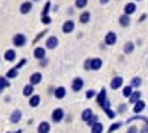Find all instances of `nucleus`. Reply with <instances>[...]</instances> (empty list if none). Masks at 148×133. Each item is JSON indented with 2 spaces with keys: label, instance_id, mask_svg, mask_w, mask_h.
<instances>
[{
  "label": "nucleus",
  "instance_id": "18",
  "mask_svg": "<svg viewBox=\"0 0 148 133\" xmlns=\"http://www.w3.org/2000/svg\"><path fill=\"white\" fill-rule=\"evenodd\" d=\"M49 132H51V123L42 121L39 126H37V133H49Z\"/></svg>",
  "mask_w": 148,
  "mask_h": 133
},
{
  "label": "nucleus",
  "instance_id": "4",
  "mask_svg": "<svg viewBox=\"0 0 148 133\" xmlns=\"http://www.w3.org/2000/svg\"><path fill=\"white\" fill-rule=\"evenodd\" d=\"M59 40L56 35H51V37H47L45 40V46H46V49H56V46H58Z\"/></svg>",
  "mask_w": 148,
  "mask_h": 133
},
{
  "label": "nucleus",
  "instance_id": "19",
  "mask_svg": "<svg viewBox=\"0 0 148 133\" xmlns=\"http://www.w3.org/2000/svg\"><path fill=\"white\" fill-rule=\"evenodd\" d=\"M16 59V52L14 50V49H8L6 52H5V61H8V62H14Z\"/></svg>",
  "mask_w": 148,
  "mask_h": 133
},
{
  "label": "nucleus",
  "instance_id": "31",
  "mask_svg": "<svg viewBox=\"0 0 148 133\" xmlns=\"http://www.w3.org/2000/svg\"><path fill=\"white\" fill-rule=\"evenodd\" d=\"M88 3H89V0H76V2H74V6H76L77 9H83V8L88 6Z\"/></svg>",
  "mask_w": 148,
  "mask_h": 133
},
{
  "label": "nucleus",
  "instance_id": "1",
  "mask_svg": "<svg viewBox=\"0 0 148 133\" xmlns=\"http://www.w3.org/2000/svg\"><path fill=\"white\" fill-rule=\"evenodd\" d=\"M65 118V111L62 110V108H55V110L52 111V121L59 124L62 123V120Z\"/></svg>",
  "mask_w": 148,
  "mask_h": 133
},
{
  "label": "nucleus",
  "instance_id": "36",
  "mask_svg": "<svg viewBox=\"0 0 148 133\" xmlns=\"http://www.w3.org/2000/svg\"><path fill=\"white\" fill-rule=\"evenodd\" d=\"M126 110H127V105H126V104H120V105H119L117 113H119V114H125V113H126Z\"/></svg>",
  "mask_w": 148,
  "mask_h": 133
},
{
  "label": "nucleus",
  "instance_id": "38",
  "mask_svg": "<svg viewBox=\"0 0 148 133\" xmlns=\"http://www.w3.org/2000/svg\"><path fill=\"white\" fill-rule=\"evenodd\" d=\"M96 121H98V115H93V117H92V118L89 120V121H86V124H88L89 127H92V126H93V124H95Z\"/></svg>",
  "mask_w": 148,
  "mask_h": 133
},
{
  "label": "nucleus",
  "instance_id": "35",
  "mask_svg": "<svg viewBox=\"0 0 148 133\" xmlns=\"http://www.w3.org/2000/svg\"><path fill=\"white\" fill-rule=\"evenodd\" d=\"M135 120H139V121H147L148 118H147V117H144V115H139V114H138V115H135V117L129 118V120H127L126 123H132V121H135Z\"/></svg>",
  "mask_w": 148,
  "mask_h": 133
},
{
  "label": "nucleus",
  "instance_id": "8",
  "mask_svg": "<svg viewBox=\"0 0 148 133\" xmlns=\"http://www.w3.org/2000/svg\"><path fill=\"white\" fill-rule=\"evenodd\" d=\"M21 118H22V111L21 110H15V111H12L9 120H10V123L12 124H18L21 121Z\"/></svg>",
  "mask_w": 148,
  "mask_h": 133
},
{
  "label": "nucleus",
  "instance_id": "29",
  "mask_svg": "<svg viewBox=\"0 0 148 133\" xmlns=\"http://www.w3.org/2000/svg\"><path fill=\"white\" fill-rule=\"evenodd\" d=\"M19 74H18V70L16 68H12V70H9L8 72H6V77L9 78V80H12V78H16Z\"/></svg>",
  "mask_w": 148,
  "mask_h": 133
},
{
  "label": "nucleus",
  "instance_id": "40",
  "mask_svg": "<svg viewBox=\"0 0 148 133\" xmlns=\"http://www.w3.org/2000/svg\"><path fill=\"white\" fill-rule=\"evenodd\" d=\"M86 98H88V99L96 98V93H95V90H88V92H86Z\"/></svg>",
  "mask_w": 148,
  "mask_h": 133
},
{
  "label": "nucleus",
  "instance_id": "2",
  "mask_svg": "<svg viewBox=\"0 0 148 133\" xmlns=\"http://www.w3.org/2000/svg\"><path fill=\"white\" fill-rule=\"evenodd\" d=\"M12 43H14L15 47H24L27 44V37L25 34H15L14 39H12Z\"/></svg>",
  "mask_w": 148,
  "mask_h": 133
},
{
  "label": "nucleus",
  "instance_id": "42",
  "mask_svg": "<svg viewBox=\"0 0 148 133\" xmlns=\"http://www.w3.org/2000/svg\"><path fill=\"white\" fill-rule=\"evenodd\" d=\"M126 133H139V129H138L136 126H130V127L127 129Z\"/></svg>",
  "mask_w": 148,
  "mask_h": 133
},
{
  "label": "nucleus",
  "instance_id": "17",
  "mask_svg": "<svg viewBox=\"0 0 148 133\" xmlns=\"http://www.w3.org/2000/svg\"><path fill=\"white\" fill-rule=\"evenodd\" d=\"M119 24H120V25H121L123 28L129 27V25H130V16H129V15H126V14L120 15V16H119Z\"/></svg>",
  "mask_w": 148,
  "mask_h": 133
},
{
  "label": "nucleus",
  "instance_id": "51",
  "mask_svg": "<svg viewBox=\"0 0 148 133\" xmlns=\"http://www.w3.org/2000/svg\"><path fill=\"white\" fill-rule=\"evenodd\" d=\"M135 2H142V0H135Z\"/></svg>",
  "mask_w": 148,
  "mask_h": 133
},
{
  "label": "nucleus",
  "instance_id": "32",
  "mask_svg": "<svg viewBox=\"0 0 148 133\" xmlns=\"http://www.w3.org/2000/svg\"><path fill=\"white\" fill-rule=\"evenodd\" d=\"M104 113H105V115H107L110 120H114L116 115H117V113H116L114 110H111V108H107V110H104Z\"/></svg>",
  "mask_w": 148,
  "mask_h": 133
},
{
  "label": "nucleus",
  "instance_id": "41",
  "mask_svg": "<svg viewBox=\"0 0 148 133\" xmlns=\"http://www.w3.org/2000/svg\"><path fill=\"white\" fill-rule=\"evenodd\" d=\"M45 34H46V30H45V31H42V33H39V34H37V35H36V39H34V40H33V43H34V44H36V43H37V42H39V40H40V39H42V37H43V35H45Z\"/></svg>",
  "mask_w": 148,
  "mask_h": 133
},
{
  "label": "nucleus",
  "instance_id": "33",
  "mask_svg": "<svg viewBox=\"0 0 148 133\" xmlns=\"http://www.w3.org/2000/svg\"><path fill=\"white\" fill-rule=\"evenodd\" d=\"M51 9H52V3L47 0V3L45 5V8H43V10H42V16H46V15H49V12H51Z\"/></svg>",
  "mask_w": 148,
  "mask_h": 133
},
{
  "label": "nucleus",
  "instance_id": "43",
  "mask_svg": "<svg viewBox=\"0 0 148 133\" xmlns=\"http://www.w3.org/2000/svg\"><path fill=\"white\" fill-rule=\"evenodd\" d=\"M84 70H90V59H86L84 61Z\"/></svg>",
  "mask_w": 148,
  "mask_h": 133
},
{
  "label": "nucleus",
  "instance_id": "6",
  "mask_svg": "<svg viewBox=\"0 0 148 133\" xmlns=\"http://www.w3.org/2000/svg\"><path fill=\"white\" fill-rule=\"evenodd\" d=\"M83 87H84V81H83V78L76 77V78L73 80V83H71V89H73V92H80Z\"/></svg>",
  "mask_w": 148,
  "mask_h": 133
},
{
  "label": "nucleus",
  "instance_id": "25",
  "mask_svg": "<svg viewBox=\"0 0 148 133\" xmlns=\"http://www.w3.org/2000/svg\"><path fill=\"white\" fill-rule=\"evenodd\" d=\"M141 99V92L139 90H133V93L129 96V102L130 104H136Z\"/></svg>",
  "mask_w": 148,
  "mask_h": 133
},
{
  "label": "nucleus",
  "instance_id": "22",
  "mask_svg": "<svg viewBox=\"0 0 148 133\" xmlns=\"http://www.w3.org/2000/svg\"><path fill=\"white\" fill-rule=\"evenodd\" d=\"M93 115H95V114H93V111L90 110V108H86V110L82 113V120L86 123V121H89V120H90Z\"/></svg>",
  "mask_w": 148,
  "mask_h": 133
},
{
  "label": "nucleus",
  "instance_id": "15",
  "mask_svg": "<svg viewBox=\"0 0 148 133\" xmlns=\"http://www.w3.org/2000/svg\"><path fill=\"white\" fill-rule=\"evenodd\" d=\"M53 96L56 99H64L67 96V89L64 86H59V87H55V92H53Z\"/></svg>",
  "mask_w": 148,
  "mask_h": 133
},
{
  "label": "nucleus",
  "instance_id": "16",
  "mask_svg": "<svg viewBox=\"0 0 148 133\" xmlns=\"http://www.w3.org/2000/svg\"><path fill=\"white\" fill-rule=\"evenodd\" d=\"M145 108H147V104L144 102V99H139L136 104H133V113L135 114H141Z\"/></svg>",
  "mask_w": 148,
  "mask_h": 133
},
{
  "label": "nucleus",
  "instance_id": "39",
  "mask_svg": "<svg viewBox=\"0 0 148 133\" xmlns=\"http://www.w3.org/2000/svg\"><path fill=\"white\" fill-rule=\"evenodd\" d=\"M27 62H28V61H27V59H25V58H22V59H21V61H19L18 64H16V67H15V68H16V70H19V68H22L24 65H25Z\"/></svg>",
  "mask_w": 148,
  "mask_h": 133
},
{
  "label": "nucleus",
  "instance_id": "47",
  "mask_svg": "<svg viewBox=\"0 0 148 133\" xmlns=\"http://www.w3.org/2000/svg\"><path fill=\"white\" fill-rule=\"evenodd\" d=\"M99 3H101V5H108L110 0H99Z\"/></svg>",
  "mask_w": 148,
  "mask_h": 133
},
{
  "label": "nucleus",
  "instance_id": "21",
  "mask_svg": "<svg viewBox=\"0 0 148 133\" xmlns=\"http://www.w3.org/2000/svg\"><path fill=\"white\" fill-rule=\"evenodd\" d=\"M135 12H136V5H135L133 2H130V3H126L125 5V14L126 15H133L135 14Z\"/></svg>",
  "mask_w": 148,
  "mask_h": 133
},
{
  "label": "nucleus",
  "instance_id": "48",
  "mask_svg": "<svg viewBox=\"0 0 148 133\" xmlns=\"http://www.w3.org/2000/svg\"><path fill=\"white\" fill-rule=\"evenodd\" d=\"M8 133H22V130H16V132H8Z\"/></svg>",
  "mask_w": 148,
  "mask_h": 133
},
{
  "label": "nucleus",
  "instance_id": "24",
  "mask_svg": "<svg viewBox=\"0 0 148 133\" xmlns=\"http://www.w3.org/2000/svg\"><path fill=\"white\" fill-rule=\"evenodd\" d=\"M90 18H92L90 12H82L80 16H79V21H80L82 24H88V22L90 21Z\"/></svg>",
  "mask_w": 148,
  "mask_h": 133
},
{
  "label": "nucleus",
  "instance_id": "13",
  "mask_svg": "<svg viewBox=\"0 0 148 133\" xmlns=\"http://www.w3.org/2000/svg\"><path fill=\"white\" fill-rule=\"evenodd\" d=\"M33 55H34V58L37 59V61H42V59H45V58H46L45 47H36V49L33 50Z\"/></svg>",
  "mask_w": 148,
  "mask_h": 133
},
{
  "label": "nucleus",
  "instance_id": "50",
  "mask_svg": "<svg viewBox=\"0 0 148 133\" xmlns=\"http://www.w3.org/2000/svg\"><path fill=\"white\" fill-rule=\"evenodd\" d=\"M31 2H39V0H31Z\"/></svg>",
  "mask_w": 148,
  "mask_h": 133
},
{
  "label": "nucleus",
  "instance_id": "27",
  "mask_svg": "<svg viewBox=\"0 0 148 133\" xmlns=\"http://www.w3.org/2000/svg\"><path fill=\"white\" fill-rule=\"evenodd\" d=\"M130 86L135 89V87H141L142 86V78L141 77H133L130 80Z\"/></svg>",
  "mask_w": 148,
  "mask_h": 133
},
{
  "label": "nucleus",
  "instance_id": "14",
  "mask_svg": "<svg viewBox=\"0 0 148 133\" xmlns=\"http://www.w3.org/2000/svg\"><path fill=\"white\" fill-rule=\"evenodd\" d=\"M42 80H43V74H42V72H33V74L30 76V83L34 84V86L40 84Z\"/></svg>",
  "mask_w": 148,
  "mask_h": 133
},
{
  "label": "nucleus",
  "instance_id": "9",
  "mask_svg": "<svg viewBox=\"0 0 148 133\" xmlns=\"http://www.w3.org/2000/svg\"><path fill=\"white\" fill-rule=\"evenodd\" d=\"M102 65H104V61H102L101 58H92L90 59V70L98 71V70L102 68Z\"/></svg>",
  "mask_w": 148,
  "mask_h": 133
},
{
  "label": "nucleus",
  "instance_id": "7",
  "mask_svg": "<svg viewBox=\"0 0 148 133\" xmlns=\"http://www.w3.org/2000/svg\"><path fill=\"white\" fill-rule=\"evenodd\" d=\"M110 87L113 89V90H117V89L123 87V77H121V76H116L113 80H111Z\"/></svg>",
  "mask_w": 148,
  "mask_h": 133
},
{
  "label": "nucleus",
  "instance_id": "46",
  "mask_svg": "<svg viewBox=\"0 0 148 133\" xmlns=\"http://www.w3.org/2000/svg\"><path fill=\"white\" fill-rule=\"evenodd\" d=\"M147 16H148V15H147V14H142V15H141V18H139V19H138V21H139V22H144V21H145V19H147Z\"/></svg>",
  "mask_w": 148,
  "mask_h": 133
},
{
  "label": "nucleus",
  "instance_id": "45",
  "mask_svg": "<svg viewBox=\"0 0 148 133\" xmlns=\"http://www.w3.org/2000/svg\"><path fill=\"white\" fill-rule=\"evenodd\" d=\"M141 133H148V120H147V121H145V126L142 127Z\"/></svg>",
  "mask_w": 148,
  "mask_h": 133
},
{
  "label": "nucleus",
  "instance_id": "10",
  "mask_svg": "<svg viewBox=\"0 0 148 133\" xmlns=\"http://www.w3.org/2000/svg\"><path fill=\"white\" fill-rule=\"evenodd\" d=\"M107 99H108V98H107V90H105V89H101V92L96 95V104L102 108Z\"/></svg>",
  "mask_w": 148,
  "mask_h": 133
},
{
  "label": "nucleus",
  "instance_id": "20",
  "mask_svg": "<svg viewBox=\"0 0 148 133\" xmlns=\"http://www.w3.org/2000/svg\"><path fill=\"white\" fill-rule=\"evenodd\" d=\"M22 95L27 96V98H30L31 95H34V84H31V83L25 84V86H24V89H22Z\"/></svg>",
  "mask_w": 148,
  "mask_h": 133
},
{
  "label": "nucleus",
  "instance_id": "28",
  "mask_svg": "<svg viewBox=\"0 0 148 133\" xmlns=\"http://www.w3.org/2000/svg\"><path fill=\"white\" fill-rule=\"evenodd\" d=\"M123 124H125V123H121V121H119V123H113V124H111V126L108 127L107 133H114V132H116V130H119Z\"/></svg>",
  "mask_w": 148,
  "mask_h": 133
},
{
  "label": "nucleus",
  "instance_id": "12",
  "mask_svg": "<svg viewBox=\"0 0 148 133\" xmlns=\"http://www.w3.org/2000/svg\"><path fill=\"white\" fill-rule=\"evenodd\" d=\"M40 102H42V96L40 95H31L30 99H28V105L31 108H37L40 105Z\"/></svg>",
  "mask_w": 148,
  "mask_h": 133
},
{
  "label": "nucleus",
  "instance_id": "11",
  "mask_svg": "<svg viewBox=\"0 0 148 133\" xmlns=\"http://www.w3.org/2000/svg\"><path fill=\"white\" fill-rule=\"evenodd\" d=\"M31 9H33V2H31V0H30V2H24V3H21V6H19V12H21L22 15L30 14Z\"/></svg>",
  "mask_w": 148,
  "mask_h": 133
},
{
  "label": "nucleus",
  "instance_id": "30",
  "mask_svg": "<svg viewBox=\"0 0 148 133\" xmlns=\"http://www.w3.org/2000/svg\"><path fill=\"white\" fill-rule=\"evenodd\" d=\"M121 93H123V96H125V98L129 99V96L133 93V87L130 86V84H129V86H125V87H123V92H121Z\"/></svg>",
  "mask_w": 148,
  "mask_h": 133
},
{
  "label": "nucleus",
  "instance_id": "26",
  "mask_svg": "<svg viewBox=\"0 0 148 133\" xmlns=\"http://www.w3.org/2000/svg\"><path fill=\"white\" fill-rule=\"evenodd\" d=\"M90 132L92 133H102L104 132V126H102V123H95L92 127H90Z\"/></svg>",
  "mask_w": 148,
  "mask_h": 133
},
{
  "label": "nucleus",
  "instance_id": "5",
  "mask_svg": "<svg viewBox=\"0 0 148 133\" xmlns=\"http://www.w3.org/2000/svg\"><path fill=\"white\" fill-rule=\"evenodd\" d=\"M74 28H76V22H74L73 19H67V21L62 24V33H64V34L73 33Z\"/></svg>",
  "mask_w": 148,
  "mask_h": 133
},
{
  "label": "nucleus",
  "instance_id": "34",
  "mask_svg": "<svg viewBox=\"0 0 148 133\" xmlns=\"http://www.w3.org/2000/svg\"><path fill=\"white\" fill-rule=\"evenodd\" d=\"M0 86L2 87H10V83H9V78L8 77H0Z\"/></svg>",
  "mask_w": 148,
  "mask_h": 133
},
{
  "label": "nucleus",
  "instance_id": "44",
  "mask_svg": "<svg viewBox=\"0 0 148 133\" xmlns=\"http://www.w3.org/2000/svg\"><path fill=\"white\" fill-rule=\"evenodd\" d=\"M47 64H49V61L45 58V59H42V61H40V64H39V65H40V67H47Z\"/></svg>",
  "mask_w": 148,
  "mask_h": 133
},
{
  "label": "nucleus",
  "instance_id": "23",
  "mask_svg": "<svg viewBox=\"0 0 148 133\" xmlns=\"http://www.w3.org/2000/svg\"><path fill=\"white\" fill-rule=\"evenodd\" d=\"M133 50H135V43H133V42L125 43V46H123V52H125L126 55H130Z\"/></svg>",
  "mask_w": 148,
  "mask_h": 133
},
{
  "label": "nucleus",
  "instance_id": "37",
  "mask_svg": "<svg viewBox=\"0 0 148 133\" xmlns=\"http://www.w3.org/2000/svg\"><path fill=\"white\" fill-rule=\"evenodd\" d=\"M42 22L45 24V25H49V24L52 22V18L49 16V15H46V16H42Z\"/></svg>",
  "mask_w": 148,
  "mask_h": 133
},
{
  "label": "nucleus",
  "instance_id": "3",
  "mask_svg": "<svg viewBox=\"0 0 148 133\" xmlns=\"http://www.w3.org/2000/svg\"><path fill=\"white\" fill-rule=\"evenodd\" d=\"M104 43L107 46H114L117 43V34L114 31H110L105 34V39H104Z\"/></svg>",
  "mask_w": 148,
  "mask_h": 133
},
{
  "label": "nucleus",
  "instance_id": "49",
  "mask_svg": "<svg viewBox=\"0 0 148 133\" xmlns=\"http://www.w3.org/2000/svg\"><path fill=\"white\" fill-rule=\"evenodd\" d=\"M3 90H5V87H2V86H0V93H2Z\"/></svg>",
  "mask_w": 148,
  "mask_h": 133
}]
</instances>
